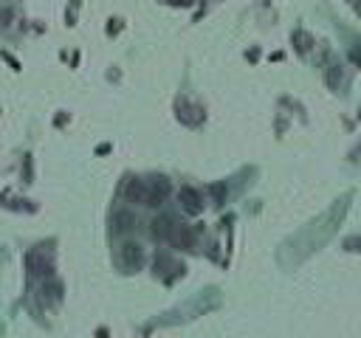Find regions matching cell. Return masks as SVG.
<instances>
[{
    "mask_svg": "<svg viewBox=\"0 0 361 338\" xmlns=\"http://www.w3.org/2000/svg\"><path fill=\"white\" fill-rule=\"evenodd\" d=\"M167 237H169V242H172V245H180V248L192 245V231L186 228V225H172Z\"/></svg>",
    "mask_w": 361,
    "mask_h": 338,
    "instance_id": "obj_2",
    "label": "cell"
},
{
    "mask_svg": "<svg viewBox=\"0 0 361 338\" xmlns=\"http://www.w3.org/2000/svg\"><path fill=\"white\" fill-rule=\"evenodd\" d=\"M141 262V248L138 245H122V265L124 268H138Z\"/></svg>",
    "mask_w": 361,
    "mask_h": 338,
    "instance_id": "obj_3",
    "label": "cell"
},
{
    "mask_svg": "<svg viewBox=\"0 0 361 338\" xmlns=\"http://www.w3.org/2000/svg\"><path fill=\"white\" fill-rule=\"evenodd\" d=\"M344 245H347V248H353V251H361V240H347Z\"/></svg>",
    "mask_w": 361,
    "mask_h": 338,
    "instance_id": "obj_5",
    "label": "cell"
},
{
    "mask_svg": "<svg viewBox=\"0 0 361 338\" xmlns=\"http://www.w3.org/2000/svg\"><path fill=\"white\" fill-rule=\"evenodd\" d=\"M180 200L186 203V208H189V212H197V208H200V197H197L192 189H184V192H180Z\"/></svg>",
    "mask_w": 361,
    "mask_h": 338,
    "instance_id": "obj_4",
    "label": "cell"
},
{
    "mask_svg": "<svg viewBox=\"0 0 361 338\" xmlns=\"http://www.w3.org/2000/svg\"><path fill=\"white\" fill-rule=\"evenodd\" d=\"M127 200H133V203H147V206H152L150 186L141 183V180H130V183H127Z\"/></svg>",
    "mask_w": 361,
    "mask_h": 338,
    "instance_id": "obj_1",
    "label": "cell"
}]
</instances>
